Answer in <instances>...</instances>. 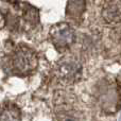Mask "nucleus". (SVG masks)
Returning <instances> with one entry per match:
<instances>
[{
  "instance_id": "obj_1",
  "label": "nucleus",
  "mask_w": 121,
  "mask_h": 121,
  "mask_svg": "<svg viewBox=\"0 0 121 121\" xmlns=\"http://www.w3.org/2000/svg\"><path fill=\"white\" fill-rule=\"evenodd\" d=\"M37 66V55L28 47H18L12 55V69L20 74L33 71Z\"/></svg>"
},
{
  "instance_id": "obj_2",
  "label": "nucleus",
  "mask_w": 121,
  "mask_h": 121,
  "mask_svg": "<svg viewBox=\"0 0 121 121\" xmlns=\"http://www.w3.org/2000/svg\"><path fill=\"white\" fill-rule=\"evenodd\" d=\"M56 74L65 81H77L82 74V64L74 56H65L57 62Z\"/></svg>"
},
{
  "instance_id": "obj_3",
  "label": "nucleus",
  "mask_w": 121,
  "mask_h": 121,
  "mask_svg": "<svg viewBox=\"0 0 121 121\" xmlns=\"http://www.w3.org/2000/svg\"><path fill=\"white\" fill-rule=\"evenodd\" d=\"M51 39L59 49H67L75 42V32L68 23H57L51 29Z\"/></svg>"
},
{
  "instance_id": "obj_4",
  "label": "nucleus",
  "mask_w": 121,
  "mask_h": 121,
  "mask_svg": "<svg viewBox=\"0 0 121 121\" xmlns=\"http://www.w3.org/2000/svg\"><path fill=\"white\" fill-rule=\"evenodd\" d=\"M0 121H21L20 109L12 103L0 105Z\"/></svg>"
},
{
  "instance_id": "obj_5",
  "label": "nucleus",
  "mask_w": 121,
  "mask_h": 121,
  "mask_svg": "<svg viewBox=\"0 0 121 121\" xmlns=\"http://www.w3.org/2000/svg\"><path fill=\"white\" fill-rule=\"evenodd\" d=\"M104 18L108 22H119L120 20V8L119 3H111L104 10Z\"/></svg>"
},
{
  "instance_id": "obj_6",
  "label": "nucleus",
  "mask_w": 121,
  "mask_h": 121,
  "mask_svg": "<svg viewBox=\"0 0 121 121\" xmlns=\"http://www.w3.org/2000/svg\"><path fill=\"white\" fill-rule=\"evenodd\" d=\"M85 10V0H69L68 14L72 17L80 16Z\"/></svg>"
}]
</instances>
